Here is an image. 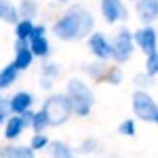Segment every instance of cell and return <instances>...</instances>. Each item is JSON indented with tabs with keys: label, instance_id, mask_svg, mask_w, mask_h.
<instances>
[{
	"label": "cell",
	"instance_id": "obj_19",
	"mask_svg": "<svg viewBox=\"0 0 158 158\" xmlns=\"http://www.w3.org/2000/svg\"><path fill=\"white\" fill-rule=\"evenodd\" d=\"M19 13H21V17H27V19L36 17L38 2L36 0H21V2H19Z\"/></svg>",
	"mask_w": 158,
	"mask_h": 158
},
{
	"label": "cell",
	"instance_id": "obj_26",
	"mask_svg": "<svg viewBox=\"0 0 158 158\" xmlns=\"http://www.w3.org/2000/svg\"><path fill=\"white\" fill-rule=\"evenodd\" d=\"M13 110H11V101L6 97H2L0 99V122L4 124V122L9 120V114H11Z\"/></svg>",
	"mask_w": 158,
	"mask_h": 158
},
{
	"label": "cell",
	"instance_id": "obj_15",
	"mask_svg": "<svg viewBox=\"0 0 158 158\" xmlns=\"http://www.w3.org/2000/svg\"><path fill=\"white\" fill-rule=\"evenodd\" d=\"M30 47H32V51H34V55L40 57V59H47V57L51 55V44H49V40H47V36L30 38Z\"/></svg>",
	"mask_w": 158,
	"mask_h": 158
},
{
	"label": "cell",
	"instance_id": "obj_13",
	"mask_svg": "<svg viewBox=\"0 0 158 158\" xmlns=\"http://www.w3.org/2000/svg\"><path fill=\"white\" fill-rule=\"evenodd\" d=\"M19 15H21V13H19V6H15L9 0H0V19H2L4 23L15 25L19 21Z\"/></svg>",
	"mask_w": 158,
	"mask_h": 158
},
{
	"label": "cell",
	"instance_id": "obj_4",
	"mask_svg": "<svg viewBox=\"0 0 158 158\" xmlns=\"http://www.w3.org/2000/svg\"><path fill=\"white\" fill-rule=\"evenodd\" d=\"M135 32L131 30H127V27H122L116 32V36L112 40V51H114V55H112V59L116 61V63H124V61L131 59V55H133L135 51Z\"/></svg>",
	"mask_w": 158,
	"mask_h": 158
},
{
	"label": "cell",
	"instance_id": "obj_28",
	"mask_svg": "<svg viewBox=\"0 0 158 158\" xmlns=\"http://www.w3.org/2000/svg\"><path fill=\"white\" fill-rule=\"evenodd\" d=\"M135 86H137V89H148V86H152V74L146 72V76H143V74H137V76H135Z\"/></svg>",
	"mask_w": 158,
	"mask_h": 158
},
{
	"label": "cell",
	"instance_id": "obj_20",
	"mask_svg": "<svg viewBox=\"0 0 158 158\" xmlns=\"http://www.w3.org/2000/svg\"><path fill=\"white\" fill-rule=\"evenodd\" d=\"M49 127V118H47V112L44 110H40L34 114V120H32V129H34V133H44V129Z\"/></svg>",
	"mask_w": 158,
	"mask_h": 158
},
{
	"label": "cell",
	"instance_id": "obj_11",
	"mask_svg": "<svg viewBox=\"0 0 158 158\" xmlns=\"http://www.w3.org/2000/svg\"><path fill=\"white\" fill-rule=\"evenodd\" d=\"M27 127L23 120V116L21 114H17V116H13V118H9V120L4 122V139H9V141H13V139H17L19 135L23 133V129Z\"/></svg>",
	"mask_w": 158,
	"mask_h": 158
},
{
	"label": "cell",
	"instance_id": "obj_21",
	"mask_svg": "<svg viewBox=\"0 0 158 158\" xmlns=\"http://www.w3.org/2000/svg\"><path fill=\"white\" fill-rule=\"evenodd\" d=\"M49 148H51V156H59V158H72L74 156V152L65 143H61V141H51Z\"/></svg>",
	"mask_w": 158,
	"mask_h": 158
},
{
	"label": "cell",
	"instance_id": "obj_32",
	"mask_svg": "<svg viewBox=\"0 0 158 158\" xmlns=\"http://www.w3.org/2000/svg\"><path fill=\"white\" fill-rule=\"evenodd\" d=\"M57 2H65V0H57Z\"/></svg>",
	"mask_w": 158,
	"mask_h": 158
},
{
	"label": "cell",
	"instance_id": "obj_8",
	"mask_svg": "<svg viewBox=\"0 0 158 158\" xmlns=\"http://www.w3.org/2000/svg\"><path fill=\"white\" fill-rule=\"evenodd\" d=\"M135 44H137V49L141 51V53H154L158 49V34L156 30L152 27V25H143V27H139L137 32H135Z\"/></svg>",
	"mask_w": 158,
	"mask_h": 158
},
{
	"label": "cell",
	"instance_id": "obj_27",
	"mask_svg": "<svg viewBox=\"0 0 158 158\" xmlns=\"http://www.w3.org/2000/svg\"><path fill=\"white\" fill-rule=\"evenodd\" d=\"M42 76L55 80V78L59 76V65H57V63H44V65H42Z\"/></svg>",
	"mask_w": 158,
	"mask_h": 158
},
{
	"label": "cell",
	"instance_id": "obj_10",
	"mask_svg": "<svg viewBox=\"0 0 158 158\" xmlns=\"http://www.w3.org/2000/svg\"><path fill=\"white\" fill-rule=\"evenodd\" d=\"M135 11L143 25H150L158 19V0H135Z\"/></svg>",
	"mask_w": 158,
	"mask_h": 158
},
{
	"label": "cell",
	"instance_id": "obj_6",
	"mask_svg": "<svg viewBox=\"0 0 158 158\" xmlns=\"http://www.w3.org/2000/svg\"><path fill=\"white\" fill-rule=\"evenodd\" d=\"M101 15H103V21L112 25L118 21H127L129 11L122 0H101Z\"/></svg>",
	"mask_w": 158,
	"mask_h": 158
},
{
	"label": "cell",
	"instance_id": "obj_2",
	"mask_svg": "<svg viewBox=\"0 0 158 158\" xmlns=\"http://www.w3.org/2000/svg\"><path fill=\"white\" fill-rule=\"evenodd\" d=\"M65 95L70 97V103H72V110L76 116H89L91 114V110L95 106V95L85 80H80V78L68 80Z\"/></svg>",
	"mask_w": 158,
	"mask_h": 158
},
{
	"label": "cell",
	"instance_id": "obj_24",
	"mask_svg": "<svg viewBox=\"0 0 158 158\" xmlns=\"http://www.w3.org/2000/svg\"><path fill=\"white\" fill-rule=\"evenodd\" d=\"M118 133L124 135V137H133V135L137 133V129H135V122L131 120V118L122 120V122H120V127H118Z\"/></svg>",
	"mask_w": 158,
	"mask_h": 158
},
{
	"label": "cell",
	"instance_id": "obj_16",
	"mask_svg": "<svg viewBox=\"0 0 158 158\" xmlns=\"http://www.w3.org/2000/svg\"><path fill=\"white\" fill-rule=\"evenodd\" d=\"M34 27H36V25L32 23V19L23 17V19H19V21L15 23V36L21 38V40H30V38H32V32H34Z\"/></svg>",
	"mask_w": 158,
	"mask_h": 158
},
{
	"label": "cell",
	"instance_id": "obj_25",
	"mask_svg": "<svg viewBox=\"0 0 158 158\" xmlns=\"http://www.w3.org/2000/svg\"><path fill=\"white\" fill-rule=\"evenodd\" d=\"M106 80L110 85H120L122 82V70L120 68H110L108 74H106Z\"/></svg>",
	"mask_w": 158,
	"mask_h": 158
},
{
	"label": "cell",
	"instance_id": "obj_12",
	"mask_svg": "<svg viewBox=\"0 0 158 158\" xmlns=\"http://www.w3.org/2000/svg\"><path fill=\"white\" fill-rule=\"evenodd\" d=\"M9 101H11V110L15 112V114H23V112H27V110L32 108L34 95L27 93V91H19V93H15Z\"/></svg>",
	"mask_w": 158,
	"mask_h": 158
},
{
	"label": "cell",
	"instance_id": "obj_5",
	"mask_svg": "<svg viewBox=\"0 0 158 158\" xmlns=\"http://www.w3.org/2000/svg\"><path fill=\"white\" fill-rule=\"evenodd\" d=\"M133 114L143 122H154L158 114L156 101L146 93V89H137L133 93Z\"/></svg>",
	"mask_w": 158,
	"mask_h": 158
},
{
	"label": "cell",
	"instance_id": "obj_30",
	"mask_svg": "<svg viewBox=\"0 0 158 158\" xmlns=\"http://www.w3.org/2000/svg\"><path fill=\"white\" fill-rule=\"evenodd\" d=\"M40 86H42V89H51V86H53V78H44V76H42Z\"/></svg>",
	"mask_w": 158,
	"mask_h": 158
},
{
	"label": "cell",
	"instance_id": "obj_1",
	"mask_svg": "<svg viewBox=\"0 0 158 158\" xmlns=\"http://www.w3.org/2000/svg\"><path fill=\"white\" fill-rule=\"evenodd\" d=\"M93 27H95L93 15L85 6H72L53 23V34L63 42H72V40L89 38L93 34Z\"/></svg>",
	"mask_w": 158,
	"mask_h": 158
},
{
	"label": "cell",
	"instance_id": "obj_31",
	"mask_svg": "<svg viewBox=\"0 0 158 158\" xmlns=\"http://www.w3.org/2000/svg\"><path fill=\"white\" fill-rule=\"evenodd\" d=\"M154 122H156V124H158V114H156V120H154Z\"/></svg>",
	"mask_w": 158,
	"mask_h": 158
},
{
	"label": "cell",
	"instance_id": "obj_22",
	"mask_svg": "<svg viewBox=\"0 0 158 158\" xmlns=\"http://www.w3.org/2000/svg\"><path fill=\"white\" fill-rule=\"evenodd\" d=\"M30 146L34 148V150H44V148L51 146L49 137L44 133H34V137H32V141H30Z\"/></svg>",
	"mask_w": 158,
	"mask_h": 158
},
{
	"label": "cell",
	"instance_id": "obj_3",
	"mask_svg": "<svg viewBox=\"0 0 158 158\" xmlns=\"http://www.w3.org/2000/svg\"><path fill=\"white\" fill-rule=\"evenodd\" d=\"M42 110L47 112V118H49V127H59V124H65L68 118L74 114L72 103H70V97L68 95H51Z\"/></svg>",
	"mask_w": 158,
	"mask_h": 158
},
{
	"label": "cell",
	"instance_id": "obj_17",
	"mask_svg": "<svg viewBox=\"0 0 158 158\" xmlns=\"http://www.w3.org/2000/svg\"><path fill=\"white\" fill-rule=\"evenodd\" d=\"M34 148H23V146H11V148H4V152H2V156L6 158H32L34 156Z\"/></svg>",
	"mask_w": 158,
	"mask_h": 158
},
{
	"label": "cell",
	"instance_id": "obj_18",
	"mask_svg": "<svg viewBox=\"0 0 158 158\" xmlns=\"http://www.w3.org/2000/svg\"><path fill=\"white\" fill-rule=\"evenodd\" d=\"M85 72L95 80V82H99V80H103L106 78V74H108V68L103 65V61L99 59L95 61V63H89V65H85Z\"/></svg>",
	"mask_w": 158,
	"mask_h": 158
},
{
	"label": "cell",
	"instance_id": "obj_14",
	"mask_svg": "<svg viewBox=\"0 0 158 158\" xmlns=\"http://www.w3.org/2000/svg\"><path fill=\"white\" fill-rule=\"evenodd\" d=\"M21 72L15 63H9V65H4L2 68V72H0V89H9L11 85H15V80H17V74Z\"/></svg>",
	"mask_w": 158,
	"mask_h": 158
},
{
	"label": "cell",
	"instance_id": "obj_23",
	"mask_svg": "<svg viewBox=\"0 0 158 158\" xmlns=\"http://www.w3.org/2000/svg\"><path fill=\"white\" fill-rule=\"evenodd\" d=\"M146 72L152 74V76H158V51H154V53H150V55H148Z\"/></svg>",
	"mask_w": 158,
	"mask_h": 158
},
{
	"label": "cell",
	"instance_id": "obj_29",
	"mask_svg": "<svg viewBox=\"0 0 158 158\" xmlns=\"http://www.w3.org/2000/svg\"><path fill=\"white\" fill-rule=\"evenodd\" d=\"M44 32H47V30H44V25H36V27H34V32H32V38L44 36Z\"/></svg>",
	"mask_w": 158,
	"mask_h": 158
},
{
	"label": "cell",
	"instance_id": "obj_9",
	"mask_svg": "<svg viewBox=\"0 0 158 158\" xmlns=\"http://www.w3.org/2000/svg\"><path fill=\"white\" fill-rule=\"evenodd\" d=\"M34 51L30 47V40H21V38H17L15 40V59L13 63L19 68V70H27L30 65H32V61H34Z\"/></svg>",
	"mask_w": 158,
	"mask_h": 158
},
{
	"label": "cell",
	"instance_id": "obj_7",
	"mask_svg": "<svg viewBox=\"0 0 158 158\" xmlns=\"http://www.w3.org/2000/svg\"><path fill=\"white\" fill-rule=\"evenodd\" d=\"M86 44H89V51H91L97 59H101V61L112 59V55H114V51H112V42H110L103 34H99V32H93L91 36L86 38Z\"/></svg>",
	"mask_w": 158,
	"mask_h": 158
}]
</instances>
